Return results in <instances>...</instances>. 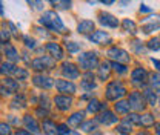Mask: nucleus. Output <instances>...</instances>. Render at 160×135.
<instances>
[{
  "label": "nucleus",
  "mask_w": 160,
  "mask_h": 135,
  "mask_svg": "<svg viewBox=\"0 0 160 135\" xmlns=\"http://www.w3.org/2000/svg\"><path fill=\"white\" fill-rule=\"evenodd\" d=\"M40 23L46 28H49L51 31H56V32H65V26L62 23V19L59 17V14H56L54 11H48L45 12L42 17H40Z\"/></svg>",
  "instance_id": "f257e3e1"
},
{
  "label": "nucleus",
  "mask_w": 160,
  "mask_h": 135,
  "mask_svg": "<svg viewBox=\"0 0 160 135\" xmlns=\"http://www.w3.org/2000/svg\"><path fill=\"white\" fill-rule=\"evenodd\" d=\"M125 94H126V89H125V86L120 81H111L106 86V98L111 100V101H117Z\"/></svg>",
  "instance_id": "f03ea898"
},
{
  "label": "nucleus",
  "mask_w": 160,
  "mask_h": 135,
  "mask_svg": "<svg viewBox=\"0 0 160 135\" xmlns=\"http://www.w3.org/2000/svg\"><path fill=\"white\" fill-rule=\"evenodd\" d=\"M97 63H99V60H97L96 52H85V54L79 55V65L85 71H91L92 68L97 66Z\"/></svg>",
  "instance_id": "7ed1b4c3"
},
{
  "label": "nucleus",
  "mask_w": 160,
  "mask_h": 135,
  "mask_svg": "<svg viewBox=\"0 0 160 135\" xmlns=\"http://www.w3.org/2000/svg\"><path fill=\"white\" fill-rule=\"evenodd\" d=\"M128 104H129V109H132V111H143L145 109V97L143 94H140V92H132L129 98H128Z\"/></svg>",
  "instance_id": "20e7f679"
},
{
  "label": "nucleus",
  "mask_w": 160,
  "mask_h": 135,
  "mask_svg": "<svg viewBox=\"0 0 160 135\" xmlns=\"http://www.w3.org/2000/svg\"><path fill=\"white\" fill-rule=\"evenodd\" d=\"M31 66H32V69H36V71L51 69V68L56 66V60L52 57H39V58H36V60H32Z\"/></svg>",
  "instance_id": "39448f33"
},
{
  "label": "nucleus",
  "mask_w": 160,
  "mask_h": 135,
  "mask_svg": "<svg viewBox=\"0 0 160 135\" xmlns=\"http://www.w3.org/2000/svg\"><path fill=\"white\" fill-rule=\"evenodd\" d=\"M108 55L112 58L116 63H128V61L131 60L129 54H128L126 51L120 49V48H111V49L108 51Z\"/></svg>",
  "instance_id": "423d86ee"
},
{
  "label": "nucleus",
  "mask_w": 160,
  "mask_h": 135,
  "mask_svg": "<svg viewBox=\"0 0 160 135\" xmlns=\"http://www.w3.org/2000/svg\"><path fill=\"white\" fill-rule=\"evenodd\" d=\"M160 28V16H154V17H148V19L143 20V26H142V29H143V32H146V34H149V32H152L154 29H159Z\"/></svg>",
  "instance_id": "0eeeda50"
},
{
  "label": "nucleus",
  "mask_w": 160,
  "mask_h": 135,
  "mask_svg": "<svg viewBox=\"0 0 160 135\" xmlns=\"http://www.w3.org/2000/svg\"><path fill=\"white\" fill-rule=\"evenodd\" d=\"M32 81H34L36 86H39L42 89H49V88L54 86V80L48 75H36L32 78Z\"/></svg>",
  "instance_id": "6e6552de"
},
{
  "label": "nucleus",
  "mask_w": 160,
  "mask_h": 135,
  "mask_svg": "<svg viewBox=\"0 0 160 135\" xmlns=\"http://www.w3.org/2000/svg\"><path fill=\"white\" fill-rule=\"evenodd\" d=\"M54 103H56V106L59 108L60 111H68L71 108V104H72V98L68 95H57L54 98Z\"/></svg>",
  "instance_id": "1a4fd4ad"
},
{
  "label": "nucleus",
  "mask_w": 160,
  "mask_h": 135,
  "mask_svg": "<svg viewBox=\"0 0 160 135\" xmlns=\"http://www.w3.org/2000/svg\"><path fill=\"white\" fill-rule=\"evenodd\" d=\"M89 40L92 43H97V45H103V43H109L111 41V37L108 36V32L105 31H96L89 36Z\"/></svg>",
  "instance_id": "9d476101"
},
{
  "label": "nucleus",
  "mask_w": 160,
  "mask_h": 135,
  "mask_svg": "<svg viewBox=\"0 0 160 135\" xmlns=\"http://www.w3.org/2000/svg\"><path fill=\"white\" fill-rule=\"evenodd\" d=\"M62 72H63V75L68 78V80H74V78H77L80 75L79 69L72 63H65L63 68H62Z\"/></svg>",
  "instance_id": "9b49d317"
},
{
  "label": "nucleus",
  "mask_w": 160,
  "mask_h": 135,
  "mask_svg": "<svg viewBox=\"0 0 160 135\" xmlns=\"http://www.w3.org/2000/svg\"><path fill=\"white\" fill-rule=\"evenodd\" d=\"M146 77H148V72H146L143 68H137V69H134V71H132V74H131L132 83H136V84H142V86L145 84Z\"/></svg>",
  "instance_id": "f8f14e48"
},
{
  "label": "nucleus",
  "mask_w": 160,
  "mask_h": 135,
  "mask_svg": "<svg viewBox=\"0 0 160 135\" xmlns=\"http://www.w3.org/2000/svg\"><path fill=\"white\" fill-rule=\"evenodd\" d=\"M100 23L105 25V26H109V28H117L119 26L117 17H114L112 14H108V12H102L100 14Z\"/></svg>",
  "instance_id": "ddd939ff"
},
{
  "label": "nucleus",
  "mask_w": 160,
  "mask_h": 135,
  "mask_svg": "<svg viewBox=\"0 0 160 135\" xmlns=\"http://www.w3.org/2000/svg\"><path fill=\"white\" fill-rule=\"evenodd\" d=\"M56 88L59 89V92H68V94H74L76 92V86L68 81V80H57L56 81Z\"/></svg>",
  "instance_id": "4468645a"
},
{
  "label": "nucleus",
  "mask_w": 160,
  "mask_h": 135,
  "mask_svg": "<svg viewBox=\"0 0 160 135\" xmlns=\"http://www.w3.org/2000/svg\"><path fill=\"white\" fill-rule=\"evenodd\" d=\"M46 51L52 55L54 60H60V58L63 57V51H62V48H60L57 43H48L46 45Z\"/></svg>",
  "instance_id": "2eb2a0df"
},
{
  "label": "nucleus",
  "mask_w": 160,
  "mask_h": 135,
  "mask_svg": "<svg viewBox=\"0 0 160 135\" xmlns=\"http://www.w3.org/2000/svg\"><path fill=\"white\" fill-rule=\"evenodd\" d=\"M97 120H99L100 123H103V124H114L117 121V117L114 115L111 111H105V112H102L97 117Z\"/></svg>",
  "instance_id": "dca6fc26"
},
{
  "label": "nucleus",
  "mask_w": 160,
  "mask_h": 135,
  "mask_svg": "<svg viewBox=\"0 0 160 135\" xmlns=\"http://www.w3.org/2000/svg\"><path fill=\"white\" fill-rule=\"evenodd\" d=\"M23 123H25L26 129H29V132H31V134H37V132L40 131L39 124H37V121L34 120V117L25 115V118H23Z\"/></svg>",
  "instance_id": "f3484780"
},
{
  "label": "nucleus",
  "mask_w": 160,
  "mask_h": 135,
  "mask_svg": "<svg viewBox=\"0 0 160 135\" xmlns=\"http://www.w3.org/2000/svg\"><path fill=\"white\" fill-rule=\"evenodd\" d=\"M77 31H79L80 34H89V32H92L94 31V22H91V20L80 22L79 26H77Z\"/></svg>",
  "instance_id": "a211bd4d"
},
{
  "label": "nucleus",
  "mask_w": 160,
  "mask_h": 135,
  "mask_svg": "<svg viewBox=\"0 0 160 135\" xmlns=\"http://www.w3.org/2000/svg\"><path fill=\"white\" fill-rule=\"evenodd\" d=\"M5 55L8 57V60H11V63H14V61H17L19 60V52L16 51V48L14 46H11V45H6L5 46Z\"/></svg>",
  "instance_id": "6ab92c4d"
},
{
  "label": "nucleus",
  "mask_w": 160,
  "mask_h": 135,
  "mask_svg": "<svg viewBox=\"0 0 160 135\" xmlns=\"http://www.w3.org/2000/svg\"><path fill=\"white\" fill-rule=\"evenodd\" d=\"M117 131L123 135H129L131 134V131H132V123H131L128 118H125L119 126H117Z\"/></svg>",
  "instance_id": "aec40b11"
},
{
  "label": "nucleus",
  "mask_w": 160,
  "mask_h": 135,
  "mask_svg": "<svg viewBox=\"0 0 160 135\" xmlns=\"http://www.w3.org/2000/svg\"><path fill=\"white\" fill-rule=\"evenodd\" d=\"M16 65L14 63H11V61H6V63H2L0 65V72L3 74V75H9V74H14L16 72Z\"/></svg>",
  "instance_id": "412c9836"
},
{
  "label": "nucleus",
  "mask_w": 160,
  "mask_h": 135,
  "mask_svg": "<svg viewBox=\"0 0 160 135\" xmlns=\"http://www.w3.org/2000/svg\"><path fill=\"white\" fill-rule=\"evenodd\" d=\"M109 71H111V65L108 61H103L99 68V77L100 80H106L109 77Z\"/></svg>",
  "instance_id": "4be33fe9"
},
{
  "label": "nucleus",
  "mask_w": 160,
  "mask_h": 135,
  "mask_svg": "<svg viewBox=\"0 0 160 135\" xmlns=\"http://www.w3.org/2000/svg\"><path fill=\"white\" fill-rule=\"evenodd\" d=\"M43 131L48 135H57V126L51 120H45L43 121Z\"/></svg>",
  "instance_id": "5701e85b"
},
{
  "label": "nucleus",
  "mask_w": 160,
  "mask_h": 135,
  "mask_svg": "<svg viewBox=\"0 0 160 135\" xmlns=\"http://www.w3.org/2000/svg\"><path fill=\"white\" fill-rule=\"evenodd\" d=\"M143 97H145V100H148V103H149L151 106H154V104H156V101H157L156 92H154L151 88H146V89L143 91Z\"/></svg>",
  "instance_id": "b1692460"
},
{
  "label": "nucleus",
  "mask_w": 160,
  "mask_h": 135,
  "mask_svg": "<svg viewBox=\"0 0 160 135\" xmlns=\"http://www.w3.org/2000/svg\"><path fill=\"white\" fill-rule=\"evenodd\" d=\"M3 88H6L8 91L14 92V91H17V89H19V84H17V81H16V80L6 77L5 80H3Z\"/></svg>",
  "instance_id": "393cba45"
},
{
  "label": "nucleus",
  "mask_w": 160,
  "mask_h": 135,
  "mask_svg": "<svg viewBox=\"0 0 160 135\" xmlns=\"http://www.w3.org/2000/svg\"><path fill=\"white\" fill-rule=\"evenodd\" d=\"M83 117H85V114H83V112H76V114H72V115L69 117L68 123H69L71 126H80V123H82Z\"/></svg>",
  "instance_id": "a878e982"
},
{
  "label": "nucleus",
  "mask_w": 160,
  "mask_h": 135,
  "mask_svg": "<svg viewBox=\"0 0 160 135\" xmlns=\"http://www.w3.org/2000/svg\"><path fill=\"white\" fill-rule=\"evenodd\" d=\"M114 108H116L117 114H128V111H129V104H128V101H123V100L117 101V103L114 104Z\"/></svg>",
  "instance_id": "bb28decb"
},
{
  "label": "nucleus",
  "mask_w": 160,
  "mask_h": 135,
  "mask_svg": "<svg viewBox=\"0 0 160 135\" xmlns=\"http://www.w3.org/2000/svg\"><path fill=\"white\" fill-rule=\"evenodd\" d=\"M149 84H151V89H152V91H159L160 92V75L159 74H152V75H151Z\"/></svg>",
  "instance_id": "cd10ccee"
},
{
  "label": "nucleus",
  "mask_w": 160,
  "mask_h": 135,
  "mask_svg": "<svg viewBox=\"0 0 160 135\" xmlns=\"http://www.w3.org/2000/svg\"><path fill=\"white\" fill-rule=\"evenodd\" d=\"M123 28H125V31H128V32H131V34H136V29H137V26H136V23L132 22V20L129 19H125L123 20Z\"/></svg>",
  "instance_id": "c85d7f7f"
},
{
  "label": "nucleus",
  "mask_w": 160,
  "mask_h": 135,
  "mask_svg": "<svg viewBox=\"0 0 160 135\" xmlns=\"http://www.w3.org/2000/svg\"><path fill=\"white\" fill-rule=\"evenodd\" d=\"M140 124L145 126V128L152 126V124H154V117L151 115V114H145L143 117H140Z\"/></svg>",
  "instance_id": "c756f323"
},
{
  "label": "nucleus",
  "mask_w": 160,
  "mask_h": 135,
  "mask_svg": "<svg viewBox=\"0 0 160 135\" xmlns=\"http://www.w3.org/2000/svg\"><path fill=\"white\" fill-rule=\"evenodd\" d=\"M102 109V103L100 101H97V100H91L89 103H88V112H97V111H100Z\"/></svg>",
  "instance_id": "7c9ffc66"
},
{
  "label": "nucleus",
  "mask_w": 160,
  "mask_h": 135,
  "mask_svg": "<svg viewBox=\"0 0 160 135\" xmlns=\"http://www.w3.org/2000/svg\"><path fill=\"white\" fill-rule=\"evenodd\" d=\"M92 80H94V78L91 77L89 74H88V75H85V80L82 81V86H83V88H86V89H94V88H96V84H94V81H92Z\"/></svg>",
  "instance_id": "2f4dec72"
},
{
  "label": "nucleus",
  "mask_w": 160,
  "mask_h": 135,
  "mask_svg": "<svg viewBox=\"0 0 160 135\" xmlns=\"http://www.w3.org/2000/svg\"><path fill=\"white\" fill-rule=\"evenodd\" d=\"M0 135H12L11 126L8 123H0Z\"/></svg>",
  "instance_id": "473e14b6"
},
{
  "label": "nucleus",
  "mask_w": 160,
  "mask_h": 135,
  "mask_svg": "<svg viewBox=\"0 0 160 135\" xmlns=\"http://www.w3.org/2000/svg\"><path fill=\"white\" fill-rule=\"evenodd\" d=\"M66 49L69 52H77V51H80V45L76 41H66Z\"/></svg>",
  "instance_id": "72a5a7b5"
},
{
  "label": "nucleus",
  "mask_w": 160,
  "mask_h": 135,
  "mask_svg": "<svg viewBox=\"0 0 160 135\" xmlns=\"http://www.w3.org/2000/svg\"><path fill=\"white\" fill-rule=\"evenodd\" d=\"M82 131H85V132H89V131H92V129H96V121H86V123H83L82 126Z\"/></svg>",
  "instance_id": "f704fd0d"
},
{
  "label": "nucleus",
  "mask_w": 160,
  "mask_h": 135,
  "mask_svg": "<svg viewBox=\"0 0 160 135\" xmlns=\"http://www.w3.org/2000/svg\"><path fill=\"white\" fill-rule=\"evenodd\" d=\"M148 48L152 51H159L160 49V40L159 39H151L148 41Z\"/></svg>",
  "instance_id": "c9c22d12"
},
{
  "label": "nucleus",
  "mask_w": 160,
  "mask_h": 135,
  "mask_svg": "<svg viewBox=\"0 0 160 135\" xmlns=\"http://www.w3.org/2000/svg\"><path fill=\"white\" fill-rule=\"evenodd\" d=\"M112 68H114V71L116 72H119V74H126L128 72V69H126V66L125 65H122V63H112Z\"/></svg>",
  "instance_id": "e433bc0d"
},
{
  "label": "nucleus",
  "mask_w": 160,
  "mask_h": 135,
  "mask_svg": "<svg viewBox=\"0 0 160 135\" xmlns=\"http://www.w3.org/2000/svg\"><path fill=\"white\" fill-rule=\"evenodd\" d=\"M14 75L19 78V80H25V78L28 77V71H25V69H22V68H17L16 72H14Z\"/></svg>",
  "instance_id": "4c0bfd02"
},
{
  "label": "nucleus",
  "mask_w": 160,
  "mask_h": 135,
  "mask_svg": "<svg viewBox=\"0 0 160 135\" xmlns=\"http://www.w3.org/2000/svg\"><path fill=\"white\" fill-rule=\"evenodd\" d=\"M126 118H128L132 124H140V115H137V114H129Z\"/></svg>",
  "instance_id": "58836bf2"
},
{
  "label": "nucleus",
  "mask_w": 160,
  "mask_h": 135,
  "mask_svg": "<svg viewBox=\"0 0 160 135\" xmlns=\"http://www.w3.org/2000/svg\"><path fill=\"white\" fill-rule=\"evenodd\" d=\"M68 132H69V129H68L66 124H60V126H57V135H66Z\"/></svg>",
  "instance_id": "ea45409f"
},
{
  "label": "nucleus",
  "mask_w": 160,
  "mask_h": 135,
  "mask_svg": "<svg viewBox=\"0 0 160 135\" xmlns=\"http://www.w3.org/2000/svg\"><path fill=\"white\" fill-rule=\"evenodd\" d=\"M5 40H6V43H8V40H9V32H8L6 29H3V31L0 32V43H5Z\"/></svg>",
  "instance_id": "a19ab883"
},
{
  "label": "nucleus",
  "mask_w": 160,
  "mask_h": 135,
  "mask_svg": "<svg viewBox=\"0 0 160 135\" xmlns=\"http://www.w3.org/2000/svg\"><path fill=\"white\" fill-rule=\"evenodd\" d=\"M52 5H59L60 8H71V2H51Z\"/></svg>",
  "instance_id": "79ce46f5"
},
{
  "label": "nucleus",
  "mask_w": 160,
  "mask_h": 135,
  "mask_svg": "<svg viewBox=\"0 0 160 135\" xmlns=\"http://www.w3.org/2000/svg\"><path fill=\"white\" fill-rule=\"evenodd\" d=\"M25 41H26V46H29V48H34V46H36V41H34V40H29L28 37L25 39Z\"/></svg>",
  "instance_id": "37998d69"
},
{
  "label": "nucleus",
  "mask_w": 160,
  "mask_h": 135,
  "mask_svg": "<svg viewBox=\"0 0 160 135\" xmlns=\"http://www.w3.org/2000/svg\"><path fill=\"white\" fill-rule=\"evenodd\" d=\"M0 94L5 95V97H8V95H11V91H8L6 88H2V89H0Z\"/></svg>",
  "instance_id": "c03bdc74"
},
{
  "label": "nucleus",
  "mask_w": 160,
  "mask_h": 135,
  "mask_svg": "<svg viewBox=\"0 0 160 135\" xmlns=\"http://www.w3.org/2000/svg\"><path fill=\"white\" fill-rule=\"evenodd\" d=\"M16 135H32L31 132H28V131H17Z\"/></svg>",
  "instance_id": "a18cd8bd"
},
{
  "label": "nucleus",
  "mask_w": 160,
  "mask_h": 135,
  "mask_svg": "<svg viewBox=\"0 0 160 135\" xmlns=\"http://www.w3.org/2000/svg\"><path fill=\"white\" fill-rule=\"evenodd\" d=\"M140 11H142V12H149L151 9H149L148 6H145V5H142V6H140Z\"/></svg>",
  "instance_id": "49530a36"
},
{
  "label": "nucleus",
  "mask_w": 160,
  "mask_h": 135,
  "mask_svg": "<svg viewBox=\"0 0 160 135\" xmlns=\"http://www.w3.org/2000/svg\"><path fill=\"white\" fill-rule=\"evenodd\" d=\"M152 63H154V66L160 71V60H154V58H152Z\"/></svg>",
  "instance_id": "de8ad7c7"
},
{
  "label": "nucleus",
  "mask_w": 160,
  "mask_h": 135,
  "mask_svg": "<svg viewBox=\"0 0 160 135\" xmlns=\"http://www.w3.org/2000/svg\"><path fill=\"white\" fill-rule=\"evenodd\" d=\"M9 28L12 29V34H14V36H17V29H16V26H14L12 23H9Z\"/></svg>",
  "instance_id": "09e8293b"
},
{
  "label": "nucleus",
  "mask_w": 160,
  "mask_h": 135,
  "mask_svg": "<svg viewBox=\"0 0 160 135\" xmlns=\"http://www.w3.org/2000/svg\"><path fill=\"white\" fill-rule=\"evenodd\" d=\"M156 132H157V135H160V123L156 124Z\"/></svg>",
  "instance_id": "8fccbe9b"
},
{
  "label": "nucleus",
  "mask_w": 160,
  "mask_h": 135,
  "mask_svg": "<svg viewBox=\"0 0 160 135\" xmlns=\"http://www.w3.org/2000/svg\"><path fill=\"white\" fill-rule=\"evenodd\" d=\"M102 3H103V5H112V3H114V2H112V0H106V2H105V0H103V2H102Z\"/></svg>",
  "instance_id": "3c124183"
},
{
  "label": "nucleus",
  "mask_w": 160,
  "mask_h": 135,
  "mask_svg": "<svg viewBox=\"0 0 160 135\" xmlns=\"http://www.w3.org/2000/svg\"><path fill=\"white\" fill-rule=\"evenodd\" d=\"M0 14H3V5H2V2H0Z\"/></svg>",
  "instance_id": "603ef678"
},
{
  "label": "nucleus",
  "mask_w": 160,
  "mask_h": 135,
  "mask_svg": "<svg viewBox=\"0 0 160 135\" xmlns=\"http://www.w3.org/2000/svg\"><path fill=\"white\" fill-rule=\"evenodd\" d=\"M137 135H149V134H146V132H139Z\"/></svg>",
  "instance_id": "864d4df0"
}]
</instances>
